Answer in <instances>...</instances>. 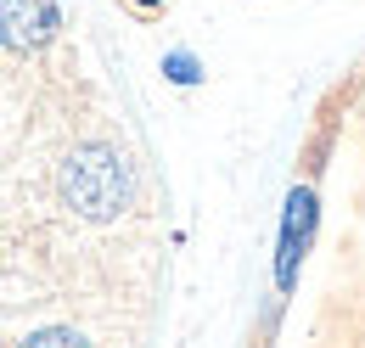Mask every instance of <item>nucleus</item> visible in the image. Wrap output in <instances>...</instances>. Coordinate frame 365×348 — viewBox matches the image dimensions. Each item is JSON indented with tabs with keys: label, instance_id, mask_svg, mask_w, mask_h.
I'll use <instances>...</instances> for the list:
<instances>
[{
	"label": "nucleus",
	"instance_id": "f257e3e1",
	"mask_svg": "<svg viewBox=\"0 0 365 348\" xmlns=\"http://www.w3.org/2000/svg\"><path fill=\"white\" fill-rule=\"evenodd\" d=\"M62 197H68V208H79L85 219L124 214V203H130V169H124V158L113 146H101V140L79 146L62 163Z\"/></svg>",
	"mask_w": 365,
	"mask_h": 348
},
{
	"label": "nucleus",
	"instance_id": "f03ea898",
	"mask_svg": "<svg viewBox=\"0 0 365 348\" xmlns=\"http://www.w3.org/2000/svg\"><path fill=\"white\" fill-rule=\"evenodd\" d=\"M315 191L309 185H292L287 191V214H281V236H275V287L281 292H292V281H298V264L309 253V242H315Z\"/></svg>",
	"mask_w": 365,
	"mask_h": 348
},
{
	"label": "nucleus",
	"instance_id": "7ed1b4c3",
	"mask_svg": "<svg viewBox=\"0 0 365 348\" xmlns=\"http://www.w3.org/2000/svg\"><path fill=\"white\" fill-rule=\"evenodd\" d=\"M6 51H40L62 29V0H0Z\"/></svg>",
	"mask_w": 365,
	"mask_h": 348
},
{
	"label": "nucleus",
	"instance_id": "20e7f679",
	"mask_svg": "<svg viewBox=\"0 0 365 348\" xmlns=\"http://www.w3.org/2000/svg\"><path fill=\"white\" fill-rule=\"evenodd\" d=\"M17 348H91L79 332H68V326H46V332H29Z\"/></svg>",
	"mask_w": 365,
	"mask_h": 348
},
{
	"label": "nucleus",
	"instance_id": "39448f33",
	"mask_svg": "<svg viewBox=\"0 0 365 348\" xmlns=\"http://www.w3.org/2000/svg\"><path fill=\"white\" fill-rule=\"evenodd\" d=\"M163 73H169V85H197V79H202V62H197L191 51H169V56H163Z\"/></svg>",
	"mask_w": 365,
	"mask_h": 348
},
{
	"label": "nucleus",
	"instance_id": "423d86ee",
	"mask_svg": "<svg viewBox=\"0 0 365 348\" xmlns=\"http://www.w3.org/2000/svg\"><path fill=\"white\" fill-rule=\"evenodd\" d=\"M135 6H146V11H158V6H163V0H135Z\"/></svg>",
	"mask_w": 365,
	"mask_h": 348
}]
</instances>
